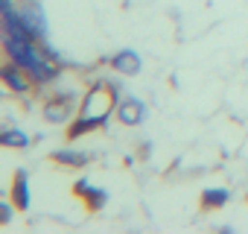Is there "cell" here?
Instances as JSON below:
<instances>
[{"instance_id":"5b68a950","label":"cell","mask_w":248,"mask_h":234,"mask_svg":"<svg viewBox=\"0 0 248 234\" xmlns=\"http://www.w3.org/2000/svg\"><path fill=\"white\" fill-rule=\"evenodd\" d=\"M105 117L108 114H82L79 120H73L70 126H67V132H64V138L67 141H76V138H82V135H88V132H93V129H102L105 126Z\"/></svg>"},{"instance_id":"9a60e30c","label":"cell","mask_w":248,"mask_h":234,"mask_svg":"<svg viewBox=\"0 0 248 234\" xmlns=\"http://www.w3.org/2000/svg\"><path fill=\"white\" fill-rule=\"evenodd\" d=\"M18 3H24V0H18Z\"/></svg>"},{"instance_id":"4fadbf2b","label":"cell","mask_w":248,"mask_h":234,"mask_svg":"<svg viewBox=\"0 0 248 234\" xmlns=\"http://www.w3.org/2000/svg\"><path fill=\"white\" fill-rule=\"evenodd\" d=\"M88 187H91V184H88V182H85V179H79V182H76V184H73V196H79V199H82V196H85V193H88Z\"/></svg>"},{"instance_id":"7a4b0ae2","label":"cell","mask_w":248,"mask_h":234,"mask_svg":"<svg viewBox=\"0 0 248 234\" xmlns=\"http://www.w3.org/2000/svg\"><path fill=\"white\" fill-rule=\"evenodd\" d=\"M73 108H76V94L59 91V94H53V97L44 102V117H47L50 123H64V120H70Z\"/></svg>"},{"instance_id":"7c38bea8","label":"cell","mask_w":248,"mask_h":234,"mask_svg":"<svg viewBox=\"0 0 248 234\" xmlns=\"http://www.w3.org/2000/svg\"><path fill=\"white\" fill-rule=\"evenodd\" d=\"M149 155H152V144L143 141V144L138 147V158H140V161H149Z\"/></svg>"},{"instance_id":"30bf717a","label":"cell","mask_w":248,"mask_h":234,"mask_svg":"<svg viewBox=\"0 0 248 234\" xmlns=\"http://www.w3.org/2000/svg\"><path fill=\"white\" fill-rule=\"evenodd\" d=\"M82 199H85V208H88L91 214H96V211H102V208L108 205V193H105L102 187H88V193H85Z\"/></svg>"},{"instance_id":"2e32d148","label":"cell","mask_w":248,"mask_h":234,"mask_svg":"<svg viewBox=\"0 0 248 234\" xmlns=\"http://www.w3.org/2000/svg\"><path fill=\"white\" fill-rule=\"evenodd\" d=\"M245 199H248V196H245Z\"/></svg>"},{"instance_id":"9c48e42d","label":"cell","mask_w":248,"mask_h":234,"mask_svg":"<svg viewBox=\"0 0 248 234\" xmlns=\"http://www.w3.org/2000/svg\"><path fill=\"white\" fill-rule=\"evenodd\" d=\"M50 161L59 164V167H73V170H79V167H85V164L91 161V155H88V152H76V150H56V152L50 155Z\"/></svg>"},{"instance_id":"277c9868","label":"cell","mask_w":248,"mask_h":234,"mask_svg":"<svg viewBox=\"0 0 248 234\" xmlns=\"http://www.w3.org/2000/svg\"><path fill=\"white\" fill-rule=\"evenodd\" d=\"M114 117H117L123 126H138V123L146 120V105L140 100H135V97H126L123 102H117Z\"/></svg>"},{"instance_id":"8992f818","label":"cell","mask_w":248,"mask_h":234,"mask_svg":"<svg viewBox=\"0 0 248 234\" xmlns=\"http://www.w3.org/2000/svg\"><path fill=\"white\" fill-rule=\"evenodd\" d=\"M111 67H114L117 73L135 76V73H140V67H143V59H140L135 50H120V53L111 59Z\"/></svg>"},{"instance_id":"5bb4252c","label":"cell","mask_w":248,"mask_h":234,"mask_svg":"<svg viewBox=\"0 0 248 234\" xmlns=\"http://www.w3.org/2000/svg\"><path fill=\"white\" fill-rule=\"evenodd\" d=\"M15 205V202H12ZM12 205H0V222H9V217H12Z\"/></svg>"},{"instance_id":"6da1fadb","label":"cell","mask_w":248,"mask_h":234,"mask_svg":"<svg viewBox=\"0 0 248 234\" xmlns=\"http://www.w3.org/2000/svg\"><path fill=\"white\" fill-rule=\"evenodd\" d=\"M3 47H6V53H9V62L21 65V67L35 79V85L53 82V79L59 76V65H56V62H50V59L41 53V47H38L35 41L18 38V35H6Z\"/></svg>"},{"instance_id":"8fae6325","label":"cell","mask_w":248,"mask_h":234,"mask_svg":"<svg viewBox=\"0 0 248 234\" xmlns=\"http://www.w3.org/2000/svg\"><path fill=\"white\" fill-rule=\"evenodd\" d=\"M3 147H9V150H24V147H30V138H27V132H21V129H3Z\"/></svg>"},{"instance_id":"3957f363","label":"cell","mask_w":248,"mask_h":234,"mask_svg":"<svg viewBox=\"0 0 248 234\" xmlns=\"http://www.w3.org/2000/svg\"><path fill=\"white\" fill-rule=\"evenodd\" d=\"M0 76H3V82H6V88L12 91V94H30L32 88H35V79L21 67V65H15V62H9V65H3V70H0Z\"/></svg>"},{"instance_id":"ba28073f","label":"cell","mask_w":248,"mask_h":234,"mask_svg":"<svg viewBox=\"0 0 248 234\" xmlns=\"http://www.w3.org/2000/svg\"><path fill=\"white\" fill-rule=\"evenodd\" d=\"M228 199H231V193H228L225 187H207V190H202L199 211H202V214L219 211V208H225V205H228Z\"/></svg>"},{"instance_id":"52a82bcc","label":"cell","mask_w":248,"mask_h":234,"mask_svg":"<svg viewBox=\"0 0 248 234\" xmlns=\"http://www.w3.org/2000/svg\"><path fill=\"white\" fill-rule=\"evenodd\" d=\"M12 202L18 211H30V176H27V170H18L12 176Z\"/></svg>"}]
</instances>
